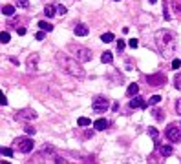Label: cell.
Here are the masks:
<instances>
[{
	"instance_id": "1",
	"label": "cell",
	"mask_w": 181,
	"mask_h": 164,
	"mask_svg": "<svg viewBox=\"0 0 181 164\" xmlns=\"http://www.w3.org/2000/svg\"><path fill=\"white\" fill-rule=\"evenodd\" d=\"M156 46L159 49V53L163 57H172V53L176 51V37L172 31L167 29H159L156 33Z\"/></svg>"
},
{
	"instance_id": "2",
	"label": "cell",
	"mask_w": 181,
	"mask_h": 164,
	"mask_svg": "<svg viewBox=\"0 0 181 164\" xmlns=\"http://www.w3.org/2000/svg\"><path fill=\"white\" fill-rule=\"evenodd\" d=\"M57 60L61 62L62 69L68 73V75L77 77V78H83V77H84V69L81 67L79 60H75V58H72V57H62V55H59Z\"/></svg>"
},
{
	"instance_id": "3",
	"label": "cell",
	"mask_w": 181,
	"mask_h": 164,
	"mask_svg": "<svg viewBox=\"0 0 181 164\" xmlns=\"http://www.w3.org/2000/svg\"><path fill=\"white\" fill-rule=\"evenodd\" d=\"M68 49L73 53V58L75 60H79V62H90L92 57H93V53H92L88 47H83V46H75V44H72Z\"/></svg>"
},
{
	"instance_id": "4",
	"label": "cell",
	"mask_w": 181,
	"mask_h": 164,
	"mask_svg": "<svg viewBox=\"0 0 181 164\" xmlns=\"http://www.w3.org/2000/svg\"><path fill=\"white\" fill-rule=\"evenodd\" d=\"M13 146L19 148L20 153H29V152H33V146H35V144H33V141L28 139V137H19V139L13 141Z\"/></svg>"
},
{
	"instance_id": "5",
	"label": "cell",
	"mask_w": 181,
	"mask_h": 164,
	"mask_svg": "<svg viewBox=\"0 0 181 164\" xmlns=\"http://www.w3.org/2000/svg\"><path fill=\"white\" fill-rule=\"evenodd\" d=\"M108 106H110V100H108L106 97H103V95L95 97V100L92 102V108H93L95 113H103V111H106Z\"/></svg>"
},
{
	"instance_id": "6",
	"label": "cell",
	"mask_w": 181,
	"mask_h": 164,
	"mask_svg": "<svg viewBox=\"0 0 181 164\" xmlns=\"http://www.w3.org/2000/svg\"><path fill=\"white\" fill-rule=\"evenodd\" d=\"M146 82H148V86H152V87H161V86H165L167 77L163 75V73H154V75L146 77Z\"/></svg>"
},
{
	"instance_id": "7",
	"label": "cell",
	"mask_w": 181,
	"mask_h": 164,
	"mask_svg": "<svg viewBox=\"0 0 181 164\" xmlns=\"http://www.w3.org/2000/svg\"><path fill=\"white\" fill-rule=\"evenodd\" d=\"M165 135L170 139L172 142H179L181 141V135H179V126H176V124H170L167 131H165Z\"/></svg>"
},
{
	"instance_id": "8",
	"label": "cell",
	"mask_w": 181,
	"mask_h": 164,
	"mask_svg": "<svg viewBox=\"0 0 181 164\" xmlns=\"http://www.w3.org/2000/svg\"><path fill=\"white\" fill-rule=\"evenodd\" d=\"M15 119L17 120H35L37 119V111H33V109H22V111H19L15 115Z\"/></svg>"
},
{
	"instance_id": "9",
	"label": "cell",
	"mask_w": 181,
	"mask_h": 164,
	"mask_svg": "<svg viewBox=\"0 0 181 164\" xmlns=\"http://www.w3.org/2000/svg\"><path fill=\"white\" fill-rule=\"evenodd\" d=\"M130 108H132V109H136V108L146 109V108H148V102H146L145 98H141V97H134L132 100H130Z\"/></svg>"
},
{
	"instance_id": "10",
	"label": "cell",
	"mask_w": 181,
	"mask_h": 164,
	"mask_svg": "<svg viewBox=\"0 0 181 164\" xmlns=\"http://www.w3.org/2000/svg\"><path fill=\"white\" fill-rule=\"evenodd\" d=\"M37 64H39V53L29 55V58H28V71H37Z\"/></svg>"
},
{
	"instance_id": "11",
	"label": "cell",
	"mask_w": 181,
	"mask_h": 164,
	"mask_svg": "<svg viewBox=\"0 0 181 164\" xmlns=\"http://www.w3.org/2000/svg\"><path fill=\"white\" fill-rule=\"evenodd\" d=\"M73 31H75V35H77V37H86L90 29H88V26H86V24H77Z\"/></svg>"
},
{
	"instance_id": "12",
	"label": "cell",
	"mask_w": 181,
	"mask_h": 164,
	"mask_svg": "<svg viewBox=\"0 0 181 164\" xmlns=\"http://www.w3.org/2000/svg\"><path fill=\"white\" fill-rule=\"evenodd\" d=\"M93 128H95L97 131H103L108 128V120L106 119H97L95 122H93Z\"/></svg>"
},
{
	"instance_id": "13",
	"label": "cell",
	"mask_w": 181,
	"mask_h": 164,
	"mask_svg": "<svg viewBox=\"0 0 181 164\" xmlns=\"http://www.w3.org/2000/svg\"><path fill=\"white\" fill-rule=\"evenodd\" d=\"M137 93H139V86L136 84V82H132V84L128 86V93H126V95L134 98V97H137Z\"/></svg>"
},
{
	"instance_id": "14",
	"label": "cell",
	"mask_w": 181,
	"mask_h": 164,
	"mask_svg": "<svg viewBox=\"0 0 181 164\" xmlns=\"http://www.w3.org/2000/svg\"><path fill=\"white\" fill-rule=\"evenodd\" d=\"M39 27H40V31H53V24H48L46 20H40L39 22Z\"/></svg>"
},
{
	"instance_id": "15",
	"label": "cell",
	"mask_w": 181,
	"mask_h": 164,
	"mask_svg": "<svg viewBox=\"0 0 181 164\" xmlns=\"http://www.w3.org/2000/svg\"><path fill=\"white\" fill-rule=\"evenodd\" d=\"M101 60H103L104 64H112V62H114V55L110 53V51H106V53L101 55Z\"/></svg>"
},
{
	"instance_id": "16",
	"label": "cell",
	"mask_w": 181,
	"mask_h": 164,
	"mask_svg": "<svg viewBox=\"0 0 181 164\" xmlns=\"http://www.w3.org/2000/svg\"><path fill=\"white\" fill-rule=\"evenodd\" d=\"M159 153L165 155V157H168V155L174 153V150H172V146H159Z\"/></svg>"
},
{
	"instance_id": "17",
	"label": "cell",
	"mask_w": 181,
	"mask_h": 164,
	"mask_svg": "<svg viewBox=\"0 0 181 164\" xmlns=\"http://www.w3.org/2000/svg\"><path fill=\"white\" fill-rule=\"evenodd\" d=\"M55 13H57V7H53V6H46V7H44V15H46L48 18H51Z\"/></svg>"
},
{
	"instance_id": "18",
	"label": "cell",
	"mask_w": 181,
	"mask_h": 164,
	"mask_svg": "<svg viewBox=\"0 0 181 164\" xmlns=\"http://www.w3.org/2000/svg\"><path fill=\"white\" fill-rule=\"evenodd\" d=\"M101 40L104 44H110V42H114L115 40V37H114V33H104L103 37H101Z\"/></svg>"
},
{
	"instance_id": "19",
	"label": "cell",
	"mask_w": 181,
	"mask_h": 164,
	"mask_svg": "<svg viewBox=\"0 0 181 164\" xmlns=\"http://www.w3.org/2000/svg\"><path fill=\"white\" fill-rule=\"evenodd\" d=\"M2 13H4L6 17H11V15H15V7L8 4V6H4V7H2Z\"/></svg>"
},
{
	"instance_id": "20",
	"label": "cell",
	"mask_w": 181,
	"mask_h": 164,
	"mask_svg": "<svg viewBox=\"0 0 181 164\" xmlns=\"http://www.w3.org/2000/svg\"><path fill=\"white\" fill-rule=\"evenodd\" d=\"M77 124H79L81 128H86V126H90V124H92V120L88 119V117H81V119L77 120Z\"/></svg>"
},
{
	"instance_id": "21",
	"label": "cell",
	"mask_w": 181,
	"mask_h": 164,
	"mask_svg": "<svg viewBox=\"0 0 181 164\" xmlns=\"http://www.w3.org/2000/svg\"><path fill=\"white\" fill-rule=\"evenodd\" d=\"M152 115H154L157 120H163V119H165V115H163V109H159V108L152 109Z\"/></svg>"
},
{
	"instance_id": "22",
	"label": "cell",
	"mask_w": 181,
	"mask_h": 164,
	"mask_svg": "<svg viewBox=\"0 0 181 164\" xmlns=\"http://www.w3.org/2000/svg\"><path fill=\"white\" fill-rule=\"evenodd\" d=\"M9 40H11V38H9V33H8V31L0 33V42H2V44H8Z\"/></svg>"
},
{
	"instance_id": "23",
	"label": "cell",
	"mask_w": 181,
	"mask_h": 164,
	"mask_svg": "<svg viewBox=\"0 0 181 164\" xmlns=\"http://www.w3.org/2000/svg\"><path fill=\"white\" fill-rule=\"evenodd\" d=\"M159 102H161V95H152V97H150V100H148L150 106H154V104H159Z\"/></svg>"
},
{
	"instance_id": "24",
	"label": "cell",
	"mask_w": 181,
	"mask_h": 164,
	"mask_svg": "<svg viewBox=\"0 0 181 164\" xmlns=\"http://www.w3.org/2000/svg\"><path fill=\"white\" fill-rule=\"evenodd\" d=\"M172 6H174L176 13H181V0H172Z\"/></svg>"
},
{
	"instance_id": "25",
	"label": "cell",
	"mask_w": 181,
	"mask_h": 164,
	"mask_svg": "<svg viewBox=\"0 0 181 164\" xmlns=\"http://www.w3.org/2000/svg\"><path fill=\"white\" fill-rule=\"evenodd\" d=\"M0 153H2L4 157H11V155H13V150H11V148H2Z\"/></svg>"
},
{
	"instance_id": "26",
	"label": "cell",
	"mask_w": 181,
	"mask_h": 164,
	"mask_svg": "<svg viewBox=\"0 0 181 164\" xmlns=\"http://www.w3.org/2000/svg\"><path fill=\"white\" fill-rule=\"evenodd\" d=\"M148 135L152 139H156V142H157V130L156 128H148Z\"/></svg>"
},
{
	"instance_id": "27",
	"label": "cell",
	"mask_w": 181,
	"mask_h": 164,
	"mask_svg": "<svg viewBox=\"0 0 181 164\" xmlns=\"http://www.w3.org/2000/svg\"><path fill=\"white\" fill-rule=\"evenodd\" d=\"M181 67V60L179 58H174V60H172V69H179Z\"/></svg>"
},
{
	"instance_id": "28",
	"label": "cell",
	"mask_w": 181,
	"mask_h": 164,
	"mask_svg": "<svg viewBox=\"0 0 181 164\" xmlns=\"http://www.w3.org/2000/svg\"><path fill=\"white\" fill-rule=\"evenodd\" d=\"M24 131H26L28 135H35V128H33V126H24Z\"/></svg>"
},
{
	"instance_id": "29",
	"label": "cell",
	"mask_w": 181,
	"mask_h": 164,
	"mask_svg": "<svg viewBox=\"0 0 181 164\" xmlns=\"http://www.w3.org/2000/svg\"><path fill=\"white\" fill-rule=\"evenodd\" d=\"M66 11H68V9L64 7L62 4H61V6H57V13H59V15H66Z\"/></svg>"
},
{
	"instance_id": "30",
	"label": "cell",
	"mask_w": 181,
	"mask_h": 164,
	"mask_svg": "<svg viewBox=\"0 0 181 164\" xmlns=\"http://www.w3.org/2000/svg\"><path fill=\"white\" fill-rule=\"evenodd\" d=\"M44 37H46V31H39L37 35H35V38H37V40H44Z\"/></svg>"
},
{
	"instance_id": "31",
	"label": "cell",
	"mask_w": 181,
	"mask_h": 164,
	"mask_svg": "<svg viewBox=\"0 0 181 164\" xmlns=\"http://www.w3.org/2000/svg\"><path fill=\"white\" fill-rule=\"evenodd\" d=\"M128 44H130V47H137L139 40H137V38H130V42H128Z\"/></svg>"
},
{
	"instance_id": "32",
	"label": "cell",
	"mask_w": 181,
	"mask_h": 164,
	"mask_svg": "<svg viewBox=\"0 0 181 164\" xmlns=\"http://www.w3.org/2000/svg\"><path fill=\"white\" fill-rule=\"evenodd\" d=\"M17 6L19 7H28V0H17Z\"/></svg>"
},
{
	"instance_id": "33",
	"label": "cell",
	"mask_w": 181,
	"mask_h": 164,
	"mask_svg": "<svg viewBox=\"0 0 181 164\" xmlns=\"http://www.w3.org/2000/svg\"><path fill=\"white\" fill-rule=\"evenodd\" d=\"M125 46H126L125 40H117V49H119V51H123V49H125Z\"/></svg>"
},
{
	"instance_id": "34",
	"label": "cell",
	"mask_w": 181,
	"mask_h": 164,
	"mask_svg": "<svg viewBox=\"0 0 181 164\" xmlns=\"http://www.w3.org/2000/svg\"><path fill=\"white\" fill-rule=\"evenodd\" d=\"M0 104H2V106H8V98H6V95H4V93L0 95Z\"/></svg>"
},
{
	"instance_id": "35",
	"label": "cell",
	"mask_w": 181,
	"mask_h": 164,
	"mask_svg": "<svg viewBox=\"0 0 181 164\" xmlns=\"http://www.w3.org/2000/svg\"><path fill=\"white\" fill-rule=\"evenodd\" d=\"M55 162L57 164H66V159H64V157H55Z\"/></svg>"
},
{
	"instance_id": "36",
	"label": "cell",
	"mask_w": 181,
	"mask_h": 164,
	"mask_svg": "<svg viewBox=\"0 0 181 164\" xmlns=\"http://www.w3.org/2000/svg\"><path fill=\"white\" fill-rule=\"evenodd\" d=\"M176 111H178V115H181V98L176 102Z\"/></svg>"
},
{
	"instance_id": "37",
	"label": "cell",
	"mask_w": 181,
	"mask_h": 164,
	"mask_svg": "<svg viewBox=\"0 0 181 164\" xmlns=\"http://www.w3.org/2000/svg\"><path fill=\"white\" fill-rule=\"evenodd\" d=\"M17 33H19V35H26V27H19V26H17Z\"/></svg>"
},
{
	"instance_id": "38",
	"label": "cell",
	"mask_w": 181,
	"mask_h": 164,
	"mask_svg": "<svg viewBox=\"0 0 181 164\" xmlns=\"http://www.w3.org/2000/svg\"><path fill=\"white\" fill-rule=\"evenodd\" d=\"M112 109H114V111H117V109H119V104H117V102H114V106H112Z\"/></svg>"
},
{
	"instance_id": "39",
	"label": "cell",
	"mask_w": 181,
	"mask_h": 164,
	"mask_svg": "<svg viewBox=\"0 0 181 164\" xmlns=\"http://www.w3.org/2000/svg\"><path fill=\"white\" fill-rule=\"evenodd\" d=\"M2 164H9V162H8V161H2Z\"/></svg>"
},
{
	"instance_id": "40",
	"label": "cell",
	"mask_w": 181,
	"mask_h": 164,
	"mask_svg": "<svg viewBox=\"0 0 181 164\" xmlns=\"http://www.w3.org/2000/svg\"><path fill=\"white\" fill-rule=\"evenodd\" d=\"M179 128H181V126H179Z\"/></svg>"
}]
</instances>
